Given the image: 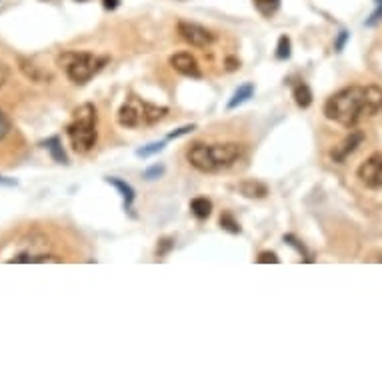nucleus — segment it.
Instances as JSON below:
<instances>
[{"label": "nucleus", "mask_w": 382, "mask_h": 382, "mask_svg": "<svg viewBox=\"0 0 382 382\" xmlns=\"http://www.w3.org/2000/svg\"><path fill=\"white\" fill-rule=\"evenodd\" d=\"M191 213L198 218V221H206L211 213H213V202L206 196H196L191 201Z\"/></svg>", "instance_id": "obj_13"}, {"label": "nucleus", "mask_w": 382, "mask_h": 382, "mask_svg": "<svg viewBox=\"0 0 382 382\" xmlns=\"http://www.w3.org/2000/svg\"><path fill=\"white\" fill-rule=\"evenodd\" d=\"M108 63L107 56H98L95 53H76L66 51L58 56V66L75 85H86L95 75H98L105 64Z\"/></svg>", "instance_id": "obj_4"}, {"label": "nucleus", "mask_w": 382, "mask_h": 382, "mask_svg": "<svg viewBox=\"0 0 382 382\" xmlns=\"http://www.w3.org/2000/svg\"><path fill=\"white\" fill-rule=\"evenodd\" d=\"M166 115H169L166 107H156V105L144 102L138 96H128L118 110V124L124 128L152 127Z\"/></svg>", "instance_id": "obj_5"}, {"label": "nucleus", "mask_w": 382, "mask_h": 382, "mask_svg": "<svg viewBox=\"0 0 382 382\" xmlns=\"http://www.w3.org/2000/svg\"><path fill=\"white\" fill-rule=\"evenodd\" d=\"M9 76H11V68H9V64L2 63V60H0V88L6 85Z\"/></svg>", "instance_id": "obj_28"}, {"label": "nucleus", "mask_w": 382, "mask_h": 382, "mask_svg": "<svg viewBox=\"0 0 382 382\" xmlns=\"http://www.w3.org/2000/svg\"><path fill=\"white\" fill-rule=\"evenodd\" d=\"M290 54H292L290 38H288L287 34H282V36L278 38V44H276V58H278V60H288Z\"/></svg>", "instance_id": "obj_17"}, {"label": "nucleus", "mask_w": 382, "mask_h": 382, "mask_svg": "<svg viewBox=\"0 0 382 382\" xmlns=\"http://www.w3.org/2000/svg\"><path fill=\"white\" fill-rule=\"evenodd\" d=\"M96 120H98V115H96L95 105L90 102L80 105L73 112V120L66 127V134L70 140V147L78 154H86L96 147V138H98Z\"/></svg>", "instance_id": "obj_3"}, {"label": "nucleus", "mask_w": 382, "mask_h": 382, "mask_svg": "<svg viewBox=\"0 0 382 382\" xmlns=\"http://www.w3.org/2000/svg\"><path fill=\"white\" fill-rule=\"evenodd\" d=\"M285 243H287V245H290V246H295L298 253H300V256L304 258V262H312V256L308 255L307 248L300 245V243H298V240L295 238V236H292V234H287V236H285Z\"/></svg>", "instance_id": "obj_21"}, {"label": "nucleus", "mask_w": 382, "mask_h": 382, "mask_svg": "<svg viewBox=\"0 0 382 382\" xmlns=\"http://www.w3.org/2000/svg\"><path fill=\"white\" fill-rule=\"evenodd\" d=\"M240 154H243V149L236 142H226V144L194 142L186 152V159L196 170L214 174V172L233 166L234 162L240 159Z\"/></svg>", "instance_id": "obj_2"}, {"label": "nucleus", "mask_w": 382, "mask_h": 382, "mask_svg": "<svg viewBox=\"0 0 382 382\" xmlns=\"http://www.w3.org/2000/svg\"><path fill=\"white\" fill-rule=\"evenodd\" d=\"M162 174H164V166H162V164H154V166H150V169L144 170L142 176H144L147 181H156V179H160Z\"/></svg>", "instance_id": "obj_23"}, {"label": "nucleus", "mask_w": 382, "mask_h": 382, "mask_svg": "<svg viewBox=\"0 0 382 382\" xmlns=\"http://www.w3.org/2000/svg\"><path fill=\"white\" fill-rule=\"evenodd\" d=\"M174 248V238H170V236H164V238H160L159 246H156V255L159 256H166Z\"/></svg>", "instance_id": "obj_22"}, {"label": "nucleus", "mask_w": 382, "mask_h": 382, "mask_svg": "<svg viewBox=\"0 0 382 382\" xmlns=\"http://www.w3.org/2000/svg\"><path fill=\"white\" fill-rule=\"evenodd\" d=\"M256 260H258L260 265H278V262H280V258H278L275 253H270V250H262Z\"/></svg>", "instance_id": "obj_24"}, {"label": "nucleus", "mask_w": 382, "mask_h": 382, "mask_svg": "<svg viewBox=\"0 0 382 382\" xmlns=\"http://www.w3.org/2000/svg\"><path fill=\"white\" fill-rule=\"evenodd\" d=\"M162 150H164V142H150L147 147L137 150V156H140V159H150V156L159 154Z\"/></svg>", "instance_id": "obj_20"}, {"label": "nucleus", "mask_w": 382, "mask_h": 382, "mask_svg": "<svg viewBox=\"0 0 382 382\" xmlns=\"http://www.w3.org/2000/svg\"><path fill=\"white\" fill-rule=\"evenodd\" d=\"M9 132H11V120L0 110V140H4Z\"/></svg>", "instance_id": "obj_26"}, {"label": "nucleus", "mask_w": 382, "mask_h": 382, "mask_svg": "<svg viewBox=\"0 0 382 382\" xmlns=\"http://www.w3.org/2000/svg\"><path fill=\"white\" fill-rule=\"evenodd\" d=\"M170 66L181 73L182 76H189V78H202L201 66L196 63V58L191 53H176L170 56Z\"/></svg>", "instance_id": "obj_9"}, {"label": "nucleus", "mask_w": 382, "mask_h": 382, "mask_svg": "<svg viewBox=\"0 0 382 382\" xmlns=\"http://www.w3.org/2000/svg\"><path fill=\"white\" fill-rule=\"evenodd\" d=\"M359 179H361L368 189H382V154L376 152L371 159L362 162L356 170Z\"/></svg>", "instance_id": "obj_7"}, {"label": "nucleus", "mask_w": 382, "mask_h": 382, "mask_svg": "<svg viewBox=\"0 0 382 382\" xmlns=\"http://www.w3.org/2000/svg\"><path fill=\"white\" fill-rule=\"evenodd\" d=\"M0 184H4V186H16V181H12V179H4V176H0Z\"/></svg>", "instance_id": "obj_31"}, {"label": "nucleus", "mask_w": 382, "mask_h": 382, "mask_svg": "<svg viewBox=\"0 0 382 382\" xmlns=\"http://www.w3.org/2000/svg\"><path fill=\"white\" fill-rule=\"evenodd\" d=\"M292 98L298 105V108H308L312 105V90L307 83H298V85L292 86Z\"/></svg>", "instance_id": "obj_14"}, {"label": "nucleus", "mask_w": 382, "mask_h": 382, "mask_svg": "<svg viewBox=\"0 0 382 382\" xmlns=\"http://www.w3.org/2000/svg\"><path fill=\"white\" fill-rule=\"evenodd\" d=\"M349 36H351V34H349L346 31L340 32L339 38H336V43H334V51H336V53H340V51L344 48V44H346V41H349Z\"/></svg>", "instance_id": "obj_29"}, {"label": "nucleus", "mask_w": 382, "mask_h": 382, "mask_svg": "<svg viewBox=\"0 0 382 382\" xmlns=\"http://www.w3.org/2000/svg\"><path fill=\"white\" fill-rule=\"evenodd\" d=\"M362 140H364V134H362L361 130H354V128H352L351 134L344 138L339 147H334V149L330 150V159L334 160V162H339V164H342L344 160L351 156L354 150L361 147Z\"/></svg>", "instance_id": "obj_8"}, {"label": "nucleus", "mask_w": 382, "mask_h": 382, "mask_svg": "<svg viewBox=\"0 0 382 382\" xmlns=\"http://www.w3.org/2000/svg\"><path fill=\"white\" fill-rule=\"evenodd\" d=\"M176 31L184 43H189L194 48H208L214 43V34L208 28H204L196 22L181 21L176 24Z\"/></svg>", "instance_id": "obj_6"}, {"label": "nucleus", "mask_w": 382, "mask_h": 382, "mask_svg": "<svg viewBox=\"0 0 382 382\" xmlns=\"http://www.w3.org/2000/svg\"><path fill=\"white\" fill-rule=\"evenodd\" d=\"M240 194H245L246 198H265L268 196V186L258 181H245L238 184Z\"/></svg>", "instance_id": "obj_12"}, {"label": "nucleus", "mask_w": 382, "mask_h": 382, "mask_svg": "<svg viewBox=\"0 0 382 382\" xmlns=\"http://www.w3.org/2000/svg\"><path fill=\"white\" fill-rule=\"evenodd\" d=\"M43 147L48 152H51V156L54 159V162H60V164H68V156H66V152H64L63 144H60V138L53 137L48 138V140H44Z\"/></svg>", "instance_id": "obj_15"}, {"label": "nucleus", "mask_w": 382, "mask_h": 382, "mask_svg": "<svg viewBox=\"0 0 382 382\" xmlns=\"http://www.w3.org/2000/svg\"><path fill=\"white\" fill-rule=\"evenodd\" d=\"M192 130H196V124H186V127L176 128V130H172L169 134V140H174V138L184 137V134H191Z\"/></svg>", "instance_id": "obj_27"}, {"label": "nucleus", "mask_w": 382, "mask_h": 382, "mask_svg": "<svg viewBox=\"0 0 382 382\" xmlns=\"http://www.w3.org/2000/svg\"><path fill=\"white\" fill-rule=\"evenodd\" d=\"M382 21V0H376V11L372 12V16L366 21V26H376Z\"/></svg>", "instance_id": "obj_25"}, {"label": "nucleus", "mask_w": 382, "mask_h": 382, "mask_svg": "<svg viewBox=\"0 0 382 382\" xmlns=\"http://www.w3.org/2000/svg\"><path fill=\"white\" fill-rule=\"evenodd\" d=\"M253 2H255L256 11L262 16H272L280 6V0H253Z\"/></svg>", "instance_id": "obj_18"}, {"label": "nucleus", "mask_w": 382, "mask_h": 382, "mask_svg": "<svg viewBox=\"0 0 382 382\" xmlns=\"http://www.w3.org/2000/svg\"><path fill=\"white\" fill-rule=\"evenodd\" d=\"M221 226H223L226 233L240 234V224H238V221H236L230 213H224L223 216H221Z\"/></svg>", "instance_id": "obj_19"}, {"label": "nucleus", "mask_w": 382, "mask_h": 382, "mask_svg": "<svg viewBox=\"0 0 382 382\" xmlns=\"http://www.w3.org/2000/svg\"><path fill=\"white\" fill-rule=\"evenodd\" d=\"M107 182L120 192L122 202H124V211H127V213H132V204H134V196H137V194H134V189H132L127 181H120V179H107Z\"/></svg>", "instance_id": "obj_10"}, {"label": "nucleus", "mask_w": 382, "mask_h": 382, "mask_svg": "<svg viewBox=\"0 0 382 382\" xmlns=\"http://www.w3.org/2000/svg\"><path fill=\"white\" fill-rule=\"evenodd\" d=\"M102 6L107 11H117L118 6H120V0H102Z\"/></svg>", "instance_id": "obj_30"}, {"label": "nucleus", "mask_w": 382, "mask_h": 382, "mask_svg": "<svg viewBox=\"0 0 382 382\" xmlns=\"http://www.w3.org/2000/svg\"><path fill=\"white\" fill-rule=\"evenodd\" d=\"M9 262H28V265H34V262H60V258L48 255V253H21V255L9 258Z\"/></svg>", "instance_id": "obj_11"}, {"label": "nucleus", "mask_w": 382, "mask_h": 382, "mask_svg": "<svg viewBox=\"0 0 382 382\" xmlns=\"http://www.w3.org/2000/svg\"><path fill=\"white\" fill-rule=\"evenodd\" d=\"M255 96V85H243L233 95V98L228 100V110H233V108L240 107V105H245L246 100H250Z\"/></svg>", "instance_id": "obj_16"}, {"label": "nucleus", "mask_w": 382, "mask_h": 382, "mask_svg": "<svg viewBox=\"0 0 382 382\" xmlns=\"http://www.w3.org/2000/svg\"><path fill=\"white\" fill-rule=\"evenodd\" d=\"M382 110V88L376 85H352L332 95L324 105V117L342 128H356L364 118Z\"/></svg>", "instance_id": "obj_1"}]
</instances>
